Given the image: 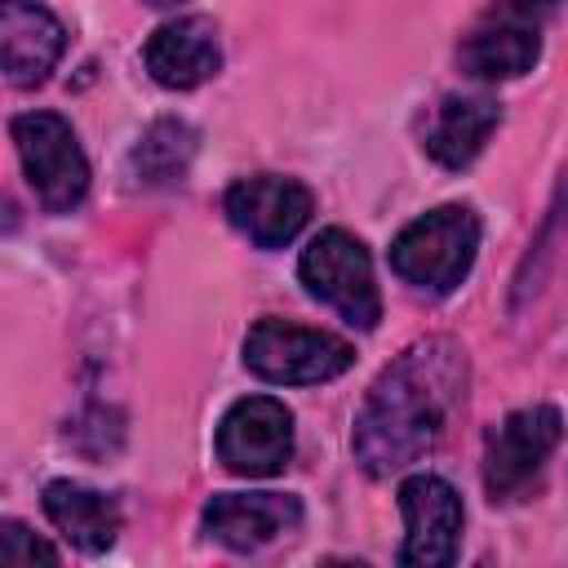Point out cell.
I'll use <instances>...</instances> for the list:
<instances>
[{
  "instance_id": "6da1fadb",
  "label": "cell",
  "mask_w": 568,
  "mask_h": 568,
  "mask_svg": "<svg viewBox=\"0 0 568 568\" xmlns=\"http://www.w3.org/2000/svg\"><path fill=\"white\" fill-rule=\"evenodd\" d=\"M466 404V351L453 337H422L404 346L368 386L351 453L364 475L386 479L430 453L457 408Z\"/></svg>"
},
{
  "instance_id": "7a4b0ae2",
  "label": "cell",
  "mask_w": 568,
  "mask_h": 568,
  "mask_svg": "<svg viewBox=\"0 0 568 568\" xmlns=\"http://www.w3.org/2000/svg\"><path fill=\"white\" fill-rule=\"evenodd\" d=\"M479 235H484V226H479V213L470 204H439V209L413 217L395 235L390 271L408 288L444 297L470 275L475 253H479Z\"/></svg>"
},
{
  "instance_id": "3957f363",
  "label": "cell",
  "mask_w": 568,
  "mask_h": 568,
  "mask_svg": "<svg viewBox=\"0 0 568 568\" xmlns=\"http://www.w3.org/2000/svg\"><path fill=\"white\" fill-rule=\"evenodd\" d=\"M297 275L306 284V293L315 302L333 306L351 328H364V333L377 328L382 293H377V280H373V257L351 231H342V226L320 231L302 248Z\"/></svg>"
},
{
  "instance_id": "277c9868",
  "label": "cell",
  "mask_w": 568,
  "mask_h": 568,
  "mask_svg": "<svg viewBox=\"0 0 568 568\" xmlns=\"http://www.w3.org/2000/svg\"><path fill=\"white\" fill-rule=\"evenodd\" d=\"M351 364H355L351 342H342L324 328H306V324H288V320H257L244 337V368L271 386L333 382Z\"/></svg>"
},
{
  "instance_id": "5b68a950",
  "label": "cell",
  "mask_w": 568,
  "mask_h": 568,
  "mask_svg": "<svg viewBox=\"0 0 568 568\" xmlns=\"http://www.w3.org/2000/svg\"><path fill=\"white\" fill-rule=\"evenodd\" d=\"M22 173L49 213H71L89 195V160L75 129L53 111H22L9 124Z\"/></svg>"
},
{
  "instance_id": "8992f818",
  "label": "cell",
  "mask_w": 568,
  "mask_h": 568,
  "mask_svg": "<svg viewBox=\"0 0 568 568\" xmlns=\"http://www.w3.org/2000/svg\"><path fill=\"white\" fill-rule=\"evenodd\" d=\"M564 439V417L550 404H528L506 413L484 439V488L493 501H515L528 493L546 457Z\"/></svg>"
},
{
  "instance_id": "52a82bcc",
  "label": "cell",
  "mask_w": 568,
  "mask_h": 568,
  "mask_svg": "<svg viewBox=\"0 0 568 568\" xmlns=\"http://www.w3.org/2000/svg\"><path fill=\"white\" fill-rule=\"evenodd\" d=\"M293 457V413L275 395H244L217 422V462L244 479H271Z\"/></svg>"
},
{
  "instance_id": "ba28073f",
  "label": "cell",
  "mask_w": 568,
  "mask_h": 568,
  "mask_svg": "<svg viewBox=\"0 0 568 568\" xmlns=\"http://www.w3.org/2000/svg\"><path fill=\"white\" fill-rule=\"evenodd\" d=\"M399 515H404V546L395 559L404 568H444L457 559L466 510L448 479L426 470L408 475L399 484Z\"/></svg>"
},
{
  "instance_id": "9c48e42d",
  "label": "cell",
  "mask_w": 568,
  "mask_h": 568,
  "mask_svg": "<svg viewBox=\"0 0 568 568\" xmlns=\"http://www.w3.org/2000/svg\"><path fill=\"white\" fill-rule=\"evenodd\" d=\"M311 209H315L311 191L297 178H280V173L240 178L226 191L231 226L257 248H284L288 240H297V231L311 222Z\"/></svg>"
},
{
  "instance_id": "30bf717a",
  "label": "cell",
  "mask_w": 568,
  "mask_h": 568,
  "mask_svg": "<svg viewBox=\"0 0 568 568\" xmlns=\"http://www.w3.org/2000/svg\"><path fill=\"white\" fill-rule=\"evenodd\" d=\"M204 532L226 550H262L275 537L302 528V501L293 493H217L200 515Z\"/></svg>"
},
{
  "instance_id": "8fae6325",
  "label": "cell",
  "mask_w": 568,
  "mask_h": 568,
  "mask_svg": "<svg viewBox=\"0 0 568 568\" xmlns=\"http://www.w3.org/2000/svg\"><path fill=\"white\" fill-rule=\"evenodd\" d=\"M67 49L62 22L40 0H4L0 4V67L13 89H36L49 80Z\"/></svg>"
},
{
  "instance_id": "7c38bea8",
  "label": "cell",
  "mask_w": 568,
  "mask_h": 568,
  "mask_svg": "<svg viewBox=\"0 0 568 568\" xmlns=\"http://www.w3.org/2000/svg\"><path fill=\"white\" fill-rule=\"evenodd\" d=\"M142 62H146L151 80L164 84V89H200L204 80H213V75L222 71V40H217V27H213L209 18H200V13L160 22V27L146 36Z\"/></svg>"
},
{
  "instance_id": "4fadbf2b",
  "label": "cell",
  "mask_w": 568,
  "mask_h": 568,
  "mask_svg": "<svg viewBox=\"0 0 568 568\" xmlns=\"http://www.w3.org/2000/svg\"><path fill=\"white\" fill-rule=\"evenodd\" d=\"M501 124V106L484 93H448L422 120V151L444 169H466Z\"/></svg>"
},
{
  "instance_id": "5bb4252c",
  "label": "cell",
  "mask_w": 568,
  "mask_h": 568,
  "mask_svg": "<svg viewBox=\"0 0 568 568\" xmlns=\"http://www.w3.org/2000/svg\"><path fill=\"white\" fill-rule=\"evenodd\" d=\"M541 27L532 22H519V18H506V13H493L488 22H479L462 49H457V62L470 80H484V84H497V80H515L524 71L537 67L541 58Z\"/></svg>"
},
{
  "instance_id": "9a60e30c",
  "label": "cell",
  "mask_w": 568,
  "mask_h": 568,
  "mask_svg": "<svg viewBox=\"0 0 568 568\" xmlns=\"http://www.w3.org/2000/svg\"><path fill=\"white\" fill-rule=\"evenodd\" d=\"M44 515H49V524H53L75 550H84V555L111 550L115 537H120V524H124L115 497H106V493H98V488H89V484H75V479H53V484H44Z\"/></svg>"
},
{
  "instance_id": "2e32d148",
  "label": "cell",
  "mask_w": 568,
  "mask_h": 568,
  "mask_svg": "<svg viewBox=\"0 0 568 568\" xmlns=\"http://www.w3.org/2000/svg\"><path fill=\"white\" fill-rule=\"evenodd\" d=\"M191 160H195V129L186 120L164 115V120L146 124L138 146L129 151V173L142 186H173L186 178Z\"/></svg>"
},
{
  "instance_id": "e0dca14e",
  "label": "cell",
  "mask_w": 568,
  "mask_h": 568,
  "mask_svg": "<svg viewBox=\"0 0 568 568\" xmlns=\"http://www.w3.org/2000/svg\"><path fill=\"white\" fill-rule=\"evenodd\" d=\"M0 559L4 564H58V550L44 541V537H36L27 524H18V519H4L0 524Z\"/></svg>"
},
{
  "instance_id": "ac0fdd59",
  "label": "cell",
  "mask_w": 568,
  "mask_h": 568,
  "mask_svg": "<svg viewBox=\"0 0 568 568\" xmlns=\"http://www.w3.org/2000/svg\"><path fill=\"white\" fill-rule=\"evenodd\" d=\"M559 4H564V0H497L493 13H506V18H519V22L541 27L550 13H559Z\"/></svg>"
},
{
  "instance_id": "d6986e66",
  "label": "cell",
  "mask_w": 568,
  "mask_h": 568,
  "mask_svg": "<svg viewBox=\"0 0 568 568\" xmlns=\"http://www.w3.org/2000/svg\"><path fill=\"white\" fill-rule=\"evenodd\" d=\"M146 4H155V9H178V4H186V0H146Z\"/></svg>"
}]
</instances>
